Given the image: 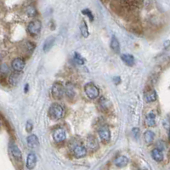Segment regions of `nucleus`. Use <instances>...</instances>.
Wrapping results in <instances>:
<instances>
[{"mask_svg":"<svg viewBox=\"0 0 170 170\" xmlns=\"http://www.w3.org/2000/svg\"><path fill=\"white\" fill-rule=\"evenodd\" d=\"M26 142H27V145L30 148H36L39 146V140L38 136L36 135H30L26 138Z\"/></svg>","mask_w":170,"mask_h":170,"instance_id":"nucleus-13","label":"nucleus"},{"mask_svg":"<svg viewBox=\"0 0 170 170\" xmlns=\"http://www.w3.org/2000/svg\"><path fill=\"white\" fill-rule=\"evenodd\" d=\"M98 135H99L100 140L103 143H108L111 140V131H110L109 128L106 126H103L99 128Z\"/></svg>","mask_w":170,"mask_h":170,"instance_id":"nucleus-5","label":"nucleus"},{"mask_svg":"<svg viewBox=\"0 0 170 170\" xmlns=\"http://www.w3.org/2000/svg\"><path fill=\"white\" fill-rule=\"evenodd\" d=\"M87 154L86 147L84 146L83 145H77L73 148V155L74 157L77 158H82L84 157Z\"/></svg>","mask_w":170,"mask_h":170,"instance_id":"nucleus-9","label":"nucleus"},{"mask_svg":"<svg viewBox=\"0 0 170 170\" xmlns=\"http://www.w3.org/2000/svg\"><path fill=\"white\" fill-rule=\"evenodd\" d=\"M83 14L84 15H85V16H87L89 18H90V20L92 21H94V16H93V14H92V12L90 11L89 9H85V10H83Z\"/></svg>","mask_w":170,"mask_h":170,"instance_id":"nucleus-28","label":"nucleus"},{"mask_svg":"<svg viewBox=\"0 0 170 170\" xmlns=\"http://www.w3.org/2000/svg\"><path fill=\"white\" fill-rule=\"evenodd\" d=\"M35 48V44L32 42H26V49L29 53H31L34 50Z\"/></svg>","mask_w":170,"mask_h":170,"instance_id":"nucleus-27","label":"nucleus"},{"mask_svg":"<svg viewBox=\"0 0 170 170\" xmlns=\"http://www.w3.org/2000/svg\"><path fill=\"white\" fill-rule=\"evenodd\" d=\"M155 138V134L151 130H146L144 133V139L145 143L147 144H151Z\"/></svg>","mask_w":170,"mask_h":170,"instance_id":"nucleus-21","label":"nucleus"},{"mask_svg":"<svg viewBox=\"0 0 170 170\" xmlns=\"http://www.w3.org/2000/svg\"><path fill=\"white\" fill-rule=\"evenodd\" d=\"M27 90H28V84H26V87H25L24 91H25V92H27Z\"/></svg>","mask_w":170,"mask_h":170,"instance_id":"nucleus-32","label":"nucleus"},{"mask_svg":"<svg viewBox=\"0 0 170 170\" xmlns=\"http://www.w3.org/2000/svg\"><path fill=\"white\" fill-rule=\"evenodd\" d=\"M53 138L56 143H61V142L65 141V140L67 138L66 131L62 128H56L53 133Z\"/></svg>","mask_w":170,"mask_h":170,"instance_id":"nucleus-6","label":"nucleus"},{"mask_svg":"<svg viewBox=\"0 0 170 170\" xmlns=\"http://www.w3.org/2000/svg\"><path fill=\"white\" fill-rule=\"evenodd\" d=\"M42 29V23L39 20H34L29 23L27 26V32L32 36L38 35Z\"/></svg>","mask_w":170,"mask_h":170,"instance_id":"nucleus-4","label":"nucleus"},{"mask_svg":"<svg viewBox=\"0 0 170 170\" xmlns=\"http://www.w3.org/2000/svg\"><path fill=\"white\" fill-rule=\"evenodd\" d=\"M63 114H64L63 107L59 103H53L51 106H49L48 115L52 119L59 120L63 117Z\"/></svg>","mask_w":170,"mask_h":170,"instance_id":"nucleus-1","label":"nucleus"},{"mask_svg":"<svg viewBox=\"0 0 170 170\" xmlns=\"http://www.w3.org/2000/svg\"><path fill=\"white\" fill-rule=\"evenodd\" d=\"M111 48L115 53H119L120 52V44L117 39L115 36H113L112 38V41H111Z\"/></svg>","mask_w":170,"mask_h":170,"instance_id":"nucleus-22","label":"nucleus"},{"mask_svg":"<svg viewBox=\"0 0 170 170\" xmlns=\"http://www.w3.org/2000/svg\"><path fill=\"white\" fill-rule=\"evenodd\" d=\"M26 13H27V15L29 16H37L38 12H37V10H36L35 7L32 6V5H30L26 9Z\"/></svg>","mask_w":170,"mask_h":170,"instance_id":"nucleus-25","label":"nucleus"},{"mask_svg":"<svg viewBox=\"0 0 170 170\" xmlns=\"http://www.w3.org/2000/svg\"><path fill=\"white\" fill-rule=\"evenodd\" d=\"M87 145L91 151H96L99 149V141L95 136L94 135H89L87 138Z\"/></svg>","mask_w":170,"mask_h":170,"instance_id":"nucleus-8","label":"nucleus"},{"mask_svg":"<svg viewBox=\"0 0 170 170\" xmlns=\"http://www.w3.org/2000/svg\"><path fill=\"white\" fill-rule=\"evenodd\" d=\"M168 139H169V141H170V131H169V135H168Z\"/></svg>","mask_w":170,"mask_h":170,"instance_id":"nucleus-33","label":"nucleus"},{"mask_svg":"<svg viewBox=\"0 0 170 170\" xmlns=\"http://www.w3.org/2000/svg\"><path fill=\"white\" fill-rule=\"evenodd\" d=\"M33 125H32V122L31 120H28L26 123V129L27 132H32Z\"/></svg>","mask_w":170,"mask_h":170,"instance_id":"nucleus-30","label":"nucleus"},{"mask_svg":"<svg viewBox=\"0 0 170 170\" xmlns=\"http://www.w3.org/2000/svg\"><path fill=\"white\" fill-rule=\"evenodd\" d=\"M10 152L11 154L13 156V157L16 159V161H21L22 159V154H21V151L19 149V147L16 145L12 144L10 145Z\"/></svg>","mask_w":170,"mask_h":170,"instance_id":"nucleus-11","label":"nucleus"},{"mask_svg":"<svg viewBox=\"0 0 170 170\" xmlns=\"http://www.w3.org/2000/svg\"><path fill=\"white\" fill-rule=\"evenodd\" d=\"M145 100L148 103H151L155 101L157 98V92L156 90H149L145 92V95H144Z\"/></svg>","mask_w":170,"mask_h":170,"instance_id":"nucleus-12","label":"nucleus"},{"mask_svg":"<svg viewBox=\"0 0 170 170\" xmlns=\"http://www.w3.org/2000/svg\"><path fill=\"white\" fill-rule=\"evenodd\" d=\"M25 61H24V59L21 57L16 58V59H14L13 61H12V63H11V67L13 68V70L16 72H20V71H21L25 67Z\"/></svg>","mask_w":170,"mask_h":170,"instance_id":"nucleus-7","label":"nucleus"},{"mask_svg":"<svg viewBox=\"0 0 170 170\" xmlns=\"http://www.w3.org/2000/svg\"><path fill=\"white\" fill-rule=\"evenodd\" d=\"M98 104H99V109L103 111V112H106L107 110H109L111 107V103L104 97H101L100 99L98 100Z\"/></svg>","mask_w":170,"mask_h":170,"instance_id":"nucleus-19","label":"nucleus"},{"mask_svg":"<svg viewBox=\"0 0 170 170\" xmlns=\"http://www.w3.org/2000/svg\"><path fill=\"white\" fill-rule=\"evenodd\" d=\"M151 157L154 159L156 162H162L163 160V151L158 150V149H154L153 151H151Z\"/></svg>","mask_w":170,"mask_h":170,"instance_id":"nucleus-20","label":"nucleus"},{"mask_svg":"<svg viewBox=\"0 0 170 170\" xmlns=\"http://www.w3.org/2000/svg\"><path fill=\"white\" fill-rule=\"evenodd\" d=\"M55 41V39L54 37H48L47 39L44 40V47H43V49L44 52H48L50 50V48H52V46L54 45Z\"/></svg>","mask_w":170,"mask_h":170,"instance_id":"nucleus-17","label":"nucleus"},{"mask_svg":"<svg viewBox=\"0 0 170 170\" xmlns=\"http://www.w3.org/2000/svg\"><path fill=\"white\" fill-rule=\"evenodd\" d=\"M74 60H75V61H77V63L80 65H84V62H85L84 58L82 57V55L77 54V53H75V55H74Z\"/></svg>","mask_w":170,"mask_h":170,"instance_id":"nucleus-26","label":"nucleus"},{"mask_svg":"<svg viewBox=\"0 0 170 170\" xmlns=\"http://www.w3.org/2000/svg\"><path fill=\"white\" fill-rule=\"evenodd\" d=\"M51 93L53 97H54L55 99H62L65 94L64 86L62 85L61 83L55 82V83H54V84L52 85Z\"/></svg>","mask_w":170,"mask_h":170,"instance_id":"nucleus-3","label":"nucleus"},{"mask_svg":"<svg viewBox=\"0 0 170 170\" xmlns=\"http://www.w3.org/2000/svg\"><path fill=\"white\" fill-rule=\"evenodd\" d=\"M121 59L124 62V64H126L128 67H132L135 65V57L130 54H122L121 55Z\"/></svg>","mask_w":170,"mask_h":170,"instance_id":"nucleus-16","label":"nucleus"},{"mask_svg":"<svg viewBox=\"0 0 170 170\" xmlns=\"http://www.w3.org/2000/svg\"><path fill=\"white\" fill-rule=\"evenodd\" d=\"M65 94L69 98V99H73L75 94H76V92H75V89H74V86L71 83H67L66 84V87H65Z\"/></svg>","mask_w":170,"mask_h":170,"instance_id":"nucleus-15","label":"nucleus"},{"mask_svg":"<svg viewBox=\"0 0 170 170\" xmlns=\"http://www.w3.org/2000/svg\"><path fill=\"white\" fill-rule=\"evenodd\" d=\"M163 46L165 48H168L170 47V41L169 40H166L163 44Z\"/></svg>","mask_w":170,"mask_h":170,"instance_id":"nucleus-31","label":"nucleus"},{"mask_svg":"<svg viewBox=\"0 0 170 170\" xmlns=\"http://www.w3.org/2000/svg\"><path fill=\"white\" fill-rule=\"evenodd\" d=\"M0 72L3 75H5L9 72V68L7 67L6 65H2L1 67H0Z\"/></svg>","mask_w":170,"mask_h":170,"instance_id":"nucleus-29","label":"nucleus"},{"mask_svg":"<svg viewBox=\"0 0 170 170\" xmlns=\"http://www.w3.org/2000/svg\"><path fill=\"white\" fill-rule=\"evenodd\" d=\"M80 32L81 34L83 35L84 38H88L90 35V32H89V28H88V25L85 22V21H83L80 25Z\"/></svg>","mask_w":170,"mask_h":170,"instance_id":"nucleus-23","label":"nucleus"},{"mask_svg":"<svg viewBox=\"0 0 170 170\" xmlns=\"http://www.w3.org/2000/svg\"><path fill=\"white\" fill-rule=\"evenodd\" d=\"M114 163L117 167L118 168H123L127 166L128 163V157L125 156H118L115 158L114 160Z\"/></svg>","mask_w":170,"mask_h":170,"instance_id":"nucleus-14","label":"nucleus"},{"mask_svg":"<svg viewBox=\"0 0 170 170\" xmlns=\"http://www.w3.org/2000/svg\"><path fill=\"white\" fill-rule=\"evenodd\" d=\"M37 163V156L34 152H31L29 153L26 158V168L28 169H33Z\"/></svg>","mask_w":170,"mask_h":170,"instance_id":"nucleus-10","label":"nucleus"},{"mask_svg":"<svg viewBox=\"0 0 170 170\" xmlns=\"http://www.w3.org/2000/svg\"><path fill=\"white\" fill-rule=\"evenodd\" d=\"M20 78H21V75L19 74V72H15V73L10 75V83L13 85H16V84H18Z\"/></svg>","mask_w":170,"mask_h":170,"instance_id":"nucleus-24","label":"nucleus"},{"mask_svg":"<svg viewBox=\"0 0 170 170\" xmlns=\"http://www.w3.org/2000/svg\"><path fill=\"white\" fill-rule=\"evenodd\" d=\"M84 91L86 95L90 99H94L99 95V90L93 83H88L86 85L84 86Z\"/></svg>","mask_w":170,"mask_h":170,"instance_id":"nucleus-2","label":"nucleus"},{"mask_svg":"<svg viewBox=\"0 0 170 170\" xmlns=\"http://www.w3.org/2000/svg\"><path fill=\"white\" fill-rule=\"evenodd\" d=\"M145 124L148 127H154L156 126V114L154 113H149L145 117Z\"/></svg>","mask_w":170,"mask_h":170,"instance_id":"nucleus-18","label":"nucleus"}]
</instances>
